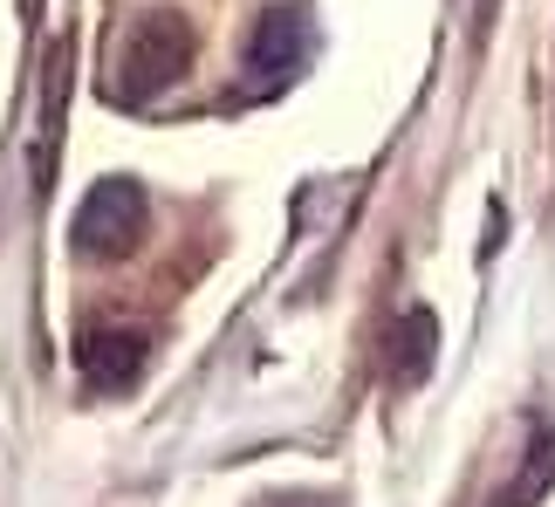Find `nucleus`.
<instances>
[{
    "instance_id": "nucleus-1",
    "label": "nucleus",
    "mask_w": 555,
    "mask_h": 507,
    "mask_svg": "<svg viewBox=\"0 0 555 507\" xmlns=\"http://www.w3.org/2000/svg\"><path fill=\"white\" fill-rule=\"evenodd\" d=\"M192 55H199L192 21L172 14V8H152L131 35H124V49H117V76H111L117 103H124V110H144L152 96L179 90V82L192 76Z\"/></svg>"
},
{
    "instance_id": "nucleus-2",
    "label": "nucleus",
    "mask_w": 555,
    "mask_h": 507,
    "mask_svg": "<svg viewBox=\"0 0 555 507\" xmlns=\"http://www.w3.org/2000/svg\"><path fill=\"white\" fill-rule=\"evenodd\" d=\"M309 62H315V14L302 0L261 8V21H254V35L241 49V96H282Z\"/></svg>"
},
{
    "instance_id": "nucleus-3",
    "label": "nucleus",
    "mask_w": 555,
    "mask_h": 507,
    "mask_svg": "<svg viewBox=\"0 0 555 507\" xmlns=\"http://www.w3.org/2000/svg\"><path fill=\"white\" fill-rule=\"evenodd\" d=\"M152 234V199L144 185L131 179H96L76 206V226H69V247L82 261H131Z\"/></svg>"
},
{
    "instance_id": "nucleus-4",
    "label": "nucleus",
    "mask_w": 555,
    "mask_h": 507,
    "mask_svg": "<svg viewBox=\"0 0 555 507\" xmlns=\"http://www.w3.org/2000/svg\"><path fill=\"white\" fill-rule=\"evenodd\" d=\"M144 356H152V343H144V329H82L76 336V370L90 377L96 391H131L144 377Z\"/></svg>"
},
{
    "instance_id": "nucleus-5",
    "label": "nucleus",
    "mask_w": 555,
    "mask_h": 507,
    "mask_svg": "<svg viewBox=\"0 0 555 507\" xmlns=\"http://www.w3.org/2000/svg\"><path fill=\"white\" fill-rule=\"evenodd\" d=\"M433 356H439V315L433 309H404L391 323V343H384V364H391L398 391H418L433 377Z\"/></svg>"
},
{
    "instance_id": "nucleus-6",
    "label": "nucleus",
    "mask_w": 555,
    "mask_h": 507,
    "mask_svg": "<svg viewBox=\"0 0 555 507\" xmlns=\"http://www.w3.org/2000/svg\"><path fill=\"white\" fill-rule=\"evenodd\" d=\"M548 480H555V426L528 439V459H521V473L507 480V500L501 507H535L548 494Z\"/></svg>"
},
{
    "instance_id": "nucleus-7",
    "label": "nucleus",
    "mask_w": 555,
    "mask_h": 507,
    "mask_svg": "<svg viewBox=\"0 0 555 507\" xmlns=\"http://www.w3.org/2000/svg\"><path fill=\"white\" fill-rule=\"evenodd\" d=\"M254 507H336L330 494H274V500H254Z\"/></svg>"
}]
</instances>
